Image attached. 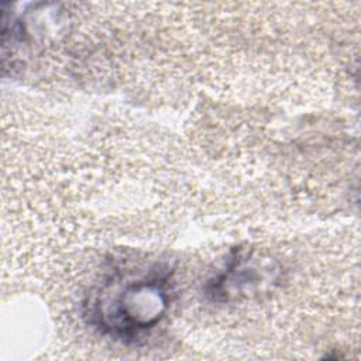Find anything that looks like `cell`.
<instances>
[{
    "instance_id": "cell-1",
    "label": "cell",
    "mask_w": 361,
    "mask_h": 361,
    "mask_svg": "<svg viewBox=\"0 0 361 361\" xmlns=\"http://www.w3.org/2000/svg\"><path fill=\"white\" fill-rule=\"evenodd\" d=\"M171 296V272L158 265L124 281L107 282L87 305V317L104 334L131 341L161 322Z\"/></svg>"
},
{
    "instance_id": "cell-2",
    "label": "cell",
    "mask_w": 361,
    "mask_h": 361,
    "mask_svg": "<svg viewBox=\"0 0 361 361\" xmlns=\"http://www.w3.org/2000/svg\"><path fill=\"white\" fill-rule=\"evenodd\" d=\"M269 269L248 254H237L207 285V293L216 300L228 302L254 293L264 282Z\"/></svg>"
}]
</instances>
